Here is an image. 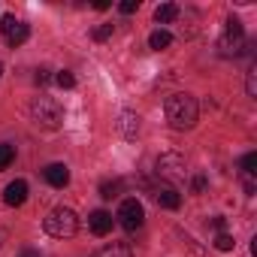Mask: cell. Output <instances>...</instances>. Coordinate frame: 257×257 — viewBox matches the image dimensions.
Returning <instances> with one entry per match:
<instances>
[{
	"mask_svg": "<svg viewBox=\"0 0 257 257\" xmlns=\"http://www.w3.org/2000/svg\"><path fill=\"white\" fill-rule=\"evenodd\" d=\"M197 115H200V106L191 94H173L167 100V121L176 131H191L197 124Z\"/></svg>",
	"mask_w": 257,
	"mask_h": 257,
	"instance_id": "obj_1",
	"label": "cell"
},
{
	"mask_svg": "<svg viewBox=\"0 0 257 257\" xmlns=\"http://www.w3.org/2000/svg\"><path fill=\"white\" fill-rule=\"evenodd\" d=\"M43 230H46L49 236H55V239H70V236H76V230H79V218H76L73 209H52V212L43 218Z\"/></svg>",
	"mask_w": 257,
	"mask_h": 257,
	"instance_id": "obj_2",
	"label": "cell"
},
{
	"mask_svg": "<svg viewBox=\"0 0 257 257\" xmlns=\"http://www.w3.org/2000/svg\"><path fill=\"white\" fill-rule=\"evenodd\" d=\"M31 118L34 124L46 127V131H55V127H61V106L52 97H37L31 103Z\"/></svg>",
	"mask_w": 257,
	"mask_h": 257,
	"instance_id": "obj_3",
	"label": "cell"
},
{
	"mask_svg": "<svg viewBox=\"0 0 257 257\" xmlns=\"http://www.w3.org/2000/svg\"><path fill=\"white\" fill-rule=\"evenodd\" d=\"M221 52L224 55H242L251 49V43H245V31H242V22L239 19H227V28H224V37H221Z\"/></svg>",
	"mask_w": 257,
	"mask_h": 257,
	"instance_id": "obj_4",
	"label": "cell"
},
{
	"mask_svg": "<svg viewBox=\"0 0 257 257\" xmlns=\"http://www.w3.org/2000/svg\"><path fill=\"white\" fill-rule=\"evenodd\" d=\"M185 173H188V167H185V158L182 155H161L158 158V176H161L164 185H173L176 188L185 179Z\"/></svg>",
	"mask_w": 257,
	"mask_h": 257,
	"instance_id": "obj_5",
	"label": "cell"
},
{
	"mask_svg": "<svg viewBox=\"0 0 257 257\" xmlns=\"http://www.w3.org/2000/svg\"><path fill=\"white\" fill-rule=\"evenodd\" d=\"M143 221H146V209H143V203H140L137 197L124 200V203L118 206V224H121L127 233L140 230V227H143Z\"/></svg>",
	"mask_w": 257,
	"mask_h": 257,
	"instance_id": "obj_6",
	"label": "cell"
},
{
	"mask_svg": "<svg viewBox=\"0 0 257 257\" xmlns=\"http://www.w3.org/2000/svg\"><path fill=\"white\" fill-rule=\"evenodd\" d=\"M0 22H4V25H0V28H4V40H7L10 46H22V43L31 37V28H28L25 22H19L16 16H4Z\"/></svg>",
	"mask_w": 257,
	"mask_h": 257,
	"instance_id": "obj_7",
	"label": "cell"
},
{
	"mask_svg": "<svg viewBox=\"0 0 257 257\" xmlns=\"http://www.w3.org/2000/svg\"><path fill=\"white\" fill-rule=\"evenodd\" d=\"M152 197H155V203H158L161 209H179V206H182V194H179L173 185H158V188H152Z\"/></svg>",
	"mask_w": 257,
	"mask_h": 257,
	"instance_id": "obj_8",
	"label": "cell"
},
{
	"mask_svg": "<svg viewBox=\"0 0 257 257\" xmlns=\"http://www.w3.org/2000/svg\"><path fill=\"white\" fill-rule=\"evenodd\" d=\"M43 176H46V182H49L52 188H67V185H70V170H67L64 164H49V167L43 170Z\"/></svg>",
	"mask_w": 257,
	"mask_h": 257,
	"instance_id": "obj_9",
	"label": "cell"
},
{
	"mask_svg": "<svg viewBox=\"0 0 257 257\" xmlns=\"http://www.w3.org/2000/svg\"><path fill=\"white\" fill-rule=\"evenodd\" d=\"M25 200H28V185H25L22 179L10 182L7 191H4V203H7V206H22Z\"/></svg>",
	"mask_w": 257,
	"mask_h": 257,
	"instance_id": "obj_10",
	"label": "cell"
},
{
	"mask_svg": "<svg viewBox=\"0 0 257 257\" xmlns=\"http://www.w3.org/2000/svg\"><path fill=\"white\" fill-rule=\"evenodd\" d=\"M88 227H91V233H94V236H106V233L112 230V215H109L106 209H97V212H91Z\"/></svg>",
	"mask_w": 257,
	"mask_h": 257,
	"instance_id": "obj_11",
	"label": "cell"
},
{
	"mask_svg": "<svg viewBox=\"0 0 257 257\" xmlns=\"http://www.w3.org/2000/svg\"><path fill=\"white\" fill-rule=\"evenodd\" d=\"M118 131H121L127 140H134L137 131H140V118H137L134 112H121V118H118Z\"/></svg>",
	"mask_w": 257,
	"mask_h": 257,
	"instance_id": "obj_12",
	"label": "cell"
},
{
	"mask_svg": "<svg viewBox=\"0 0 257 257\" xmlns=\"http://www.w3.org/2000/svg\"><path fill=\"white\" fill-rule=\"evenodd\" d=\"M94 257H134V251L127 248L124 242H112V245H103Z\"/></svg>",
	"mask_w": 257,
	"mask_h": 257,
	"instance_id": "obj_13",
	"label": "cell"
},
{
	"mask_svg": "<svg viewBox=\"0 0 257 257\" xmlns=\"http://www.w3.org/2000/svg\"><path fill=\"white\" fill-rule=\"evenodd\" d=\"M155 19H158V25H170V22L179 19V7H176V4H161V7L155 10Z\"/></svg>",
	"mask_w": 257,
	"mask_h": 257,
	"instance_id": "obj_14",
	"label": "cell"
},
{
	"mask_svg": "<svg viewBox=\"0 0 257 257\" xmlns=\"http://www.w3.org/2000/svg\"><path fill=\"white\" fill-rule=\"evenodd\" d=\"M173 43V37H170V31H164V28H158V31H152V37H149V46L155 49V52H161V49H167Z\"/></svg>",
	"mask_w": 257,
	"mask_h": 257,
	"instance_id": "obj_15",
	"label": "cell"
},
{
	"mask_svg": "<svg viewBox=\"0 0 257 257\" xmlns=\"http://www.w3.org/2000/svg\"><path fill=\"white\" fill-rule=\"evenodd\" d=\"M13 161H16V149L7 146V143H0V170H7Z\"/></svg>",
	"mask_w": 257,
	"mask_h": 257,
	"instance_id": "obj_16",
	"label": "cell"
},
{
	"mask_svg": "<svg viewBox=\"0 0 257 257\" xmlns=\"http://www.w3.org/2000/svg\"><path fill=\"white\" fill-rule=\"evenodd\" d=\"M118 191H121V182H103V185H100V197H103V200L118 197Z\"/></svg>",
	"mask_w": 257,
	"mask_h": 257,
	"instance_id": "obj_17",
	"label": "cell"
},
{
	"mask_svg": "<svg viewBox=\"0 0 257 257\" xmlns=\"http://www.w3.org/2000/svg\"><path fill=\"white\" fill-rule=\"evenodd\" d=\"M233 245H236V242H233L230 233H218V236H215V248H218V251H233Z\"/></svg>",
	"mask_w": 257,
	"mask_h": 257,
	"instance_id": "obj_18",
	"label": "cell"
},
{
	"mask_svg": "<svg viewBox=\"0 0 257 257\" xmlns=\"http://www.w3.org/2000/svg\"><path fill=\"white\" fill-rule=\"evenodd\" d=\"M55 82H58V88H73V85H76L73 73H67V70H61V73L55 76Z\"/></svg>",
	"mask_w": 257,
	"mask_h": 257,
	"instance_id": "obj_19",
	"label": "cell"
},
{
	"mask_svg": "<svg viewBox=\"0 0 257 257\" xmlns=\"http://www.w3.org/2000/svg\"><path fill=\"white\" fill-rule=\"evenodd\" d=\"M242 170H245L248 176H254V173H257V155H254V152L242 158Z\"/></svg>",
	"mask_w": 257,
	"mask_h": 257,
	"instance_id": "obj_20",
	"label": "cell"
},
{
	"mask_svg": "<svg viewBox=\"0 0 257 257\" xmlns=\"http://www.w3.org/2000/svg\"><path fill=\"white\" fill-rule=\"evenodd\" d=\"M97 43H103V40H109L112 37V25H100V28H94V34H91Z\"/></svg>",
	"mask_w": 257,
	"mask_h": 257,
	"instance_id": "obj_21",
	"label": "cell"
},
{
	"mask_svg": "<svg viewBox=\"0 0 257 257\" xmlns=\"http://www.w3.org/2000/svg\"><path fill=\"white\" fill-rule=\"evenodd\" d=\"M137 7H140L137 0H121V4H118V10H121L124 16H134V13H137Z\"/></svg>",
	"mask_w": 257,
	"mask_h": 257,
	"instance_id": "obj_22",
	"label": "cell"
},
{
	"mask_svg": "<svg viewBox=\"0 0 257 257\" xmlns=\"http://www.w3.org/2000/svg\"><path fill=\"white\" fill-rule=\"evenodd\" d=\"M257 94V70H248V97Z\"/></svg>",
	"mask_w": 257,
	"mask_h": 257,
	"instance_id": "obj_23",
	"label": "cell"
},
{
	"mask_svg": "<svg viewBox=\"0 0 257 257\" xmlns=\"http://www.w3.org/2000/svg\"><path fill=\"white\" fill-rule=\"evenodd\" d=\"M49 79H52V76H49V70H46V67H43V70H37V82H40V85H46Z\"/></svg>",
	"mask_w": 257,
	"mask_h": 257,
	"instance_id": "obj_24",
	"label": "cell"
},
{
	"mask_svg": "<svg viewBox=\"0 0 257 257\" xmlns=\"http://www.w3.org/2000/svg\"><path fill=\"white\" fill-rule=\"evenodd\" d=\"M212 227H215V230H221V233H224V218H212Z\"/></svg>",
	"mask_w": 257,
	"mask_h": 257,
	"instance_id": "obj_25",
	"label": "cell"
},
{
	"mask_svg": "<svg viewBox=\"0 0 257 257\" xmlns=\"http://www.w3.org/2000/svg\"><path fill=\"white\" fill-rule=\"evenodd\" d=\"M206 188V179H194V191H203Z\"/></svg>",
	"mask_w": 257,
	"mask_h": 257,
	"instance_id": "obj_26",
	"label": "cell"
},
{
	"mask_svg": "<svg viewBox=\"0 0 257 257\" xmlns=\"http://www.w3.org/2000/svg\"><path fill=\"white\" fill-rule=\"evenodd\" d=\"M0 73H4V64H0Z\"/></svg>",
	"mask_w": 257,
	"mask_h": 257,
	"instance_id": "obj_27",
	"label": "cell"
}]
</instances>
